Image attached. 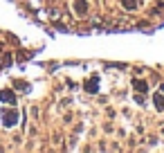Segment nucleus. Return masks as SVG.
<instances>
[{"label":"nucleus","mask_w":164,"mask_h":153,"mask_svg":"<svg viewBox=\"0 0 164 153\" xmlns=\"http://www.w3.org/2000/svg\"><path fill=\"white\" fill-rule=\"evenodd\" d=\"M135 86H137V90H146V83H142V81H135Z\"/></svg>","instance_id":"f257e3e1"}]
</instances>
